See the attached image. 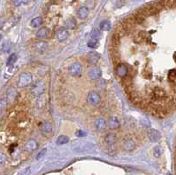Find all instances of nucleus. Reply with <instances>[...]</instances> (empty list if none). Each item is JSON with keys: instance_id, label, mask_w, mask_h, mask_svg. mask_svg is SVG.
I'll use <instances>...</instances> for the list:
<instances>
[{"instance_id": "4c0bfd02", "label": "nucleus", "mask_w": 176, "mask_h": 175, "mask_svg": "<svg viewBox=\"0 0 176 175\" xmlns=\"http://www.w3.org/2000/svg\"><path fill=\"white\" fill-rule=\"evenodd\" d=\"M46 152H47V149H43L41 152H39V154L37 155V159H41L42 157H44V155L46 154Z\"/></svg>"}, {"instance_id": "f704fd0d", "label": "nucleus", "mask_w": 176, "mask_h": 175, "mask_svg": "<svg viewBox=\"0 0 176 175\" xmlns=\"http://www.w3.org/2000/svg\"><path fill=\"white\" fill-rule=\"evenodd\" d=\"M87 46L90 48H97L99 47V41L96 39H91L87 43Z\"/></svg>"}, {"instance_id": "37998d69", "label": "nucleus", "mask_w": 176, "mask_h": 175, "mask_svg": "<svg viewBox=\"0 0 176 175\" xmlns=\"http://www.w3.org/2000/svg\"><path fill=\"white\" fill-rule=\"evenodd\" d=\"M25 1H26V0H25ZM25 1H24V2H25Z\"/></svg>"}, {"instance_id": "20e7f679", "label": "nucleus", "mask_w": 176, "mask_h": 175, "mask_svg": "<svg viewBox=\"0 0 176 175\" xmlns=\"http://www.w3.org/2000/svg\"><path fill=\"white\" fill-rule=\"evenodd\" d=\"M139 11L145 17H150V16H153V15H156L158 14L159 11H158L152 4H149V5H146V6L141 7L140 9H138Z\"/></svg>"}, {"instance_id": "f03ea898", "label": "nucleus", "mask_w": 176, "mask_h": 175, "mask_svg": "<svg viewBox=\"0 0 176 175\" xmlns=\"http://www.w3.org/2000/svg\"><path fill=\"white\" fill-rule=\"evenodd\" d=\"M166 99V93L163 88L156 86L152 90V101H161Z\"/></svg>"}, {"instance_id": "aec40b11", "label": "nucleus", "mask_w": 176, "mask_h": 175, "mask_svg": "<svg viewBox=\"0 0 176 175\" xmlns=\"http://www.w3.org/2000/svg\"><path fill=\"white\" fill-rule=\"evenodd\" d=\"M35 48L39 52H44L48 48V43L43 41H37L35 43Z\"/></svg>"}, {"instance_id": "f8f14e48", "label": "nucleus", "mask_w": 176, "mask_h": 175, "mask_svg": "<svg viewBox=\"0 0 176 175\" xmlns=\"http://www.w3.org/2000/svg\"><path fill=\"white\" fill-rule=\"evenodd\" d=\"M88 77L92 80H96L101 77V71L99 67H92L88 71Z\"/></svg>"}, {"instance_id": "e433bc0d", "label": "nucleus", "mask_w": 176, "mask_h": 175, "mask_svg": "<svg viewBox=\"0 0 176 175\" xmlns=\"http://www.w3.org/2000/svg\"><path fill=\"white\" fill-rule=\"evenodd\" d=\"M76 136L79 137H84L86 136V132L83 131V130H78V131H76Z\"/></svg>"}, {"instance_id": "c9c22d12", "label": "nucleus", "mask_w": 176, "mask_h": 175, "mask_svg": "<svg viewBox=\"0 0 176 175\" xmlns=\"http://www.w3.org/2000/svg\"><path fill=\"white\" fill-rule=\"evenodd\" d=\"M161 148L160 147H158V146H157V147H155L154 148V150H153V154H154V156L156 157H160V155H161Z\"/></svg>"}, {"instance_id": "473e14b6", "label": "nucleus", "mask_w": 176, "mask_h": 175, "mask_svg": "<svg viewBox=\"0 0 176 175\" xmlns=\"http://www.w3.org/2000/svg\"><path fill=\"white\" fill-rule=\"evenodd\" d=\"M17 61V55L16 54H12L8 58H7V61H6V65L7 66H11V65H13Z\"/></svg>"}, {"instance_id": "2eb2a0df", "label": "nucleus", "mask_w": 176, "mask_h": 175, "mask_svg": "<svg viewBox=\"0 0 176 175\" xmlns=\"http://www.w3.org/2000/svg\"><path fill=\"white\" fill-rule=\"evenodd\" d=\"M94 127L99 131H104L107 128V121L104 118H97L94 121Z\"/></svg>"}, {"instance_id": "6e6552de", "label": "nucleus", "mask_w": 176, "mask_h": 175, "mask_svg": "<svg viewBox=\"0 0 176 175\" xmlns=\"http://www.w3.org/2000/svg\"><path fill=\"white\" fill-rule=\"evenodd\" d=\"M116 75L120 78V79H125L127 76H129V68L126 64H124V63H120V64H118L116 68Z\"/></svg>"}, {"instance_id": "9b49d317", "label": "nucleus", "mask_w": 176, "mask_h": 175, "mask_svg": "<svg viewBox=\"0 0 176 175\" xmlns=\"http://www.w3.org/2000/svg\"><path fill=\"white\" fill-rule=\"evenodd\" d=\"M147 136L152 143L158 142L159 139L161 138V135H160L159 131H158L157 129H153V128H150L147 131Z\"/></svg>"}, {"instance_id": "b1692460", "label": "nucleus", "mask_w": 176, "mask_h": 175, "mask_svg": "<svg viewBox=\"0 0 176 175\" xmlns=\"http://www.w3.org/2000/svg\"><path fill=\"white\" fill-rule=\"evenodd\" d=\"M120 42H121V37L119 36L117 34H114L112 38H111V47L118 48V46L120 45Z\"/></svg>"}, {"instance_id": "ddd939ff", "label": "nucleus", "mask_w": 176, "mask_h": 175, "mask_svg": "<svg viewBox=\"0 0 176 175\" xmlns=\"http://www.w3.org/2000/svg\"><path fill=\"white\" fill-rule=\"evenodd\" d=\"M37 148H38V144L35 139H29L24 144V150L28 152L35 151Z\"/></svg>"}, {"instance_id": "f257e3e1", "label": "nucleus", "mask_w": 176, "mask_h": 175, "mask_svg": "<svg viewBox=\"0 0 176 175\" xmlns=\"http://www.w3.org/2000/svg\"><path fill=\"white\" fill-rule=\"evenodd\" d=\"M72 148L77 151H91L94 149L93 144L89 142H83V141H77L72 144Z\"/></svg>"}, {"instance_id": "7c9ffc66", "label": "nucleus", "mask_w": 176, "mask_h": 175, "mask_svg": "<svg viewBox=\"0 0 176 175\" xmlns=\"http://www.w3.org/2000/svg\"><path fill=\"white\" fill-rule=\"evenodd\" d=\"M69 141H70V138H69L67 136L62 135V136H60L57 138V140H56V144L57 145L65 144L67 143H69Z\"/></svg>"}, {"instance_id": "a19ab883", "label": "nucleus", "mask_w": 176, "mask_h": 175, "mask_svg": "<svg viewBox=\"0 0 176 175\" xmlns=\"http://www.w3.org/2000/svg\"><path fill=\"white\" fill-rule=\"evenodd\" d=\"M174 61L176 63V52L174 54Z\"/></svg>"}, {"instance_id": "5701e85b", "label": "nucleus", "mask_w": 176, "mask_h": 175, "mask_svg": "<svg viewBox=\"0 0 176 175\" xmlns=\"http://www.w3.org/2000/svg\"><path fill=\"white\" fill-rule=\"evenodd\" d=\"M77 26V21L74 18H70L64 22V27L66 29H75Z\"/></svg>"}, {"instance_id": "c85d7f7f", "label": "nucleus", "mask_w": 176, "mask_h": 175, "mask_svg": "<svg viewBox=\"0 0 176 175\" xmlns=\"http://www.w3.org/2000/svg\"><path fill=\"white\" fill-rule=\"evenodd\" d=\"M48 35H49V29L47 27H42L36 33V35L39 38H46L48 37Z\"/></svg>"}, {"instance_id": "72a5a7b5", "label": "nucleus", "mask_w": 176, "mask_h": 175, "mask_svg": "<svg viewBox=\"0 0 176 175\" xmlns=\"http://www.w3.org/2000/svg\"><path fill=\"white\" fill-rule=\"evenodd\" d=\"M101 35V32H100V29H98V28H94L92 29L91 32V37L92 39H96L98 40L100 37Z\"/></svg>"}, {"instance_id": "423d86ee", "label": "nucleus", "mask_w": 176, "mask_h": 175, "mask_svg": "<svg viewBox=\"0 0 176 175\" xmlns=\"http://www.w3.org/2000/svg\"><path fill=\"white\" fill-rule=\"evenodd\" d=\"M121 147L124 151H132L137 148V144L131 137H125L121 142Z\"/></svg>"}, {"instance_id": "a878e982", "label": "nucleus", "mask_w": 176, "mask_h": 175, "mask_svg": "<svg viewBox=\"0 0 176 175\" xmlns=\"http://www.w3.org/2000/svg\"><path fill=\"white\" fill-rule=\"evenodd\" d=\"M47 103H48L47 96H46L45 94H43V95H41V96H40L39 100H37V106H38V108H42L46 107Z\"/></svg>"}, {"instance_id": "7ed1b4c3", "label": "nucleus", "mask_w": 176, "mask_h": 175, "mask_svg": "<svg viewBox=\"0 0 176 175\" xmlns=\"http://www.w3.org/2000/svg\"><path fill=\"white\" fill-rule=\"evenodd\" d=\"M33 81V76L30 72H24L20 74L18 80V87H26L31 85Z\"/></svg>"}, {"instance_id": "c756f323", "label": "nucleus", "mask_w": 176, "mask_h": 175, "mask_svg": "<svg viewBox=\"0 0 176 175\" xmlns=\"http://www.w3.org/2000/svg\"><path fill=\"white\" fill-rule=\"evenodd\" d=\"M100 29L102 31H109L111 29V24L108 20H102L100 23Z\"/></svg>"}, {"instance_id": "412c9836", "label": "nucleus", "mask_w": 176, "mask_h": 175, "mask_svg": "<svg viewBox=\"0 0 176 175\" xmlns=\"http://www.w3.org/2000/svg\"><path fill=\"white\" fill-rule=\"evenodd\" d=\"M41 130L44 134H50V133L52 132V130H53V125L49 121H44L43 124H42Z\"/></svg>"}, {"instance_id": "bb28decb", "label": "nucleus", "mask_w": 176, "mask_h": 175, "mask_svg": "<svg viewBox=\"0 0 176 175\" xmlns=\"http://www.w3.org/2000/svg\"><path fill=\"white\" fill-rule=\"evenodd\" d=\"M42 24H43V18H42V17H36V18H33L30 22L31 26L34 27V28L39 27Z\"/></svg>"}, {"instance_id": "2f4dec72", "label": "nucleus", "mask_w": 176, "mask_h": 175, "mask_svg": "<svg viewBox=\"0 0 176 175\" xmlns=\"http://www.w3.org/2000/svg\"><path fill=\"white\" fill-rule=\"evenodd\" d=\"M168 80L171 83H174L176 81V69H172L169 71L168 75H167Z\"/></svg>"}, {"instance_id": "393cba45", "label": "nucleus", "mask_w": 176, "mask_h": 175, "mask_svg": "<svg viewBox=\"0 0 176 175\" xmlns=\"http://www.w3.org/2000/svg\"><path fill=\"white\" fill-rule=\"evenodd\" d=\"M115 34H117V35L121 38V37L124 36L125 35H127L128 33L126 32V30H125V28L123 27V26L121 25V23H120V24H118L116 26V32H115Z\"/></svg>"}, {"instance_id": "4be33fe9", "label": "nucleus", "mask_w": 176, "mask_h": 175, "mask_svg": "<svg viewBox=\"0 0 176 175\" xmlns=\"http://www.w3.org/2000/svg\"><path fill=\"white\" fill-rule=\"evenodd\" d=\"M148 35H147V33H146L145 31H141L138 33V35H137V36L135 38V43H143V42H145L146 41L147 42V38H148Z\"/></svg>"}, {"instance_id": "ea45409f", "label": "nucleus", "mask_w": 176, "mask_h": 175, "mask_svg": "<svg viewBox=\"0 0 176 175\" xmlns=\"http://www.w3.org/2000/svg\"><path fill=\"white\" fill-rule=\"evenodd\" d=\"M15 146H16V144H14V145L12 144L11 146H10V148H9V149H10V150H9V152H10V153H12V151L14 150V147H15Z\"/></svg>"}, {"instance_id": "58836bf2", "label": "nucleus", "mask_w": 176, "mask_h": 175, "mask_svg": "<svg viewBox=\"0 0 176 175\" xmlns=\"http://www.w3.org/2000/svg\"><path fill=\"white\" fill-rule=\"evenodd\" d=\"M25 0H12V3L15 6H19Z\"/></svg>"}, {"instance_id": "a211bd4d", "label": "nucleus", "mask_w": 176, "mask_h": 175, "mask_svg": "<svg viewBox=\"0 0 176 175\" xmlns=\"http://www.w3.org/2000/svg\"><path fill=\"white\" fill-rule=\"evenodd\" d=\"M108 127L110 129H117L120 127V121L116 116H112L108 120Z\"/></svg>"}, {"instance_id": "dca6fc26", "label": "nucleus", "mask_w": 176, "mask_h": 175, "mask_svg": "<svg viewBox=\"0 0 176 175\" xmlns=\"http://www.w3.org/2000/svg\"><path fill=\"white\" fill-rule=\"evenodd\" d=\"M100 59V55L95 51H92L87 55V60L91 64H96Z\"/></svg>"}, {"instance_id": "6ab92c4d", "label": "nucleus", "mask_w": 176, "mask_h": 175, "mask_svg": "<svg viewBox=\"0 0 176 175\" xmlns=\"http://www.w3.org/2000/svg\"><path fill=\"white\" fill-rule=\"evenodd\" d=\"M104 141L108 145H114L117 141V136H116V134H114V133H108L105 136Z\"/></svg>"}, {"instance_id": "9d476101", "label": "nucleus", "mask_w": 176, "mask_h": 175, "mask_svg": "<svg viewBox=\"0 0 176 175\" xmlns=\"http://www.w3.org/2000/svg\"><path fill=\"white\" fill-rule=\"evenodd\" d=\"M109 55L111 60H112L113 63H114L115 65L117 66L118 64H120V53H119L117 48H113V47H112V48H110Z\"/></svg>"}, {"instance_id": "0eeeda50", "label": "nucleus", "mask_w": 176, "mask_h": 175, "mask_svg": "<svg viewBox=\"0 0 176 175\" xmlns=\"http://www.w3.org/2000/svg\"><path fill=\"white\" fill-rule=\"evenodd\" d=\"M68 71L72 77L78 78V77H80V75L82 74V66L79 63H74L69 67Z\"/></svg>"}, {"instance_id": "f3484780", "label": "nucleus", "mask_w": 176, "mask_h": 175, "mask_svg": "<svg viewBox=\"0 0 176 175\" xmlns=\"http://www.w3.org/2000/svg\"><path fill=\"white\" fill-rule=\"evenodd\" d=\"M88 15H89V10L85 6H81L77 12V16L80 19H85L88 17Z\"/></svg>"}, {"instance_id": "39448f33", "label": "nucleus", "mask_w": 176, "mask_h": 175, "mask_svg": "<svg viewBox=\"0 0 176 175\" xmlns=\"http://www.w3.org/2000/svg\"><path fill=\"white\" fill-rule=\"evenodd\" d=\"M87 102L89 105H91L92 107H98L100 103H101V98L100 95L95 92H90L87 95Z\"/></svg>"}, {"instance_id": "cd10ccee", "label": "nucleus", "mask_w": 176, "mask_h": 175, "mask_svg": "<svg viewBox=\"0 0 176 175\" xmlns=\"http://www.w3.org/2000/svg\"><path fill=\"white\" fill-rule=\"evenodd\" d=\"M142 75H143V77L145 78V79H151L152 77V69H151V67L147 66L146 65L145 68L143 70V72H142Z\"/></svg>"}, {"instance_id": "1a4fd4ad", "label": "nucleus", "mask_w": 176, "mask_h": 175, "mask_svg": "<svg viewBox=\"0 0 176 175\" xmlns=\"http://www.w3.org/2000/svg\"><path fill=\"white\" fill-rule=\"evenodd\" d=\"M44 92H45V85L43 81L37 82L32 89V93L35 96H41V95L44 94Z\"/></svg>"}, {"instance_id": "4468645a", "label": "nucleus", "mask_w": 176, "mask_h": 175, "mask_svg": "<svg viewBox=\"0 0 176 175\" xmlns=\"http://www.w3.org/2000/svg\"><path fill=\"white\" fill-rule=\"evenodd\" d=\"M69 37V32L65 27H61L56 31V38L59 42H63L68 39Z\"/></svg>"}, {"instance_id": "79ce46f5", "label": "nucleus", "mask_w": 176, "mask_h": 175, "mask_svg": "<svg viewBox=\"0 0 176 175\" xmlns=\"http://www.w3.org/2000/svg\"><path fill=\"white\" fill-rule=\"evenodd\" d=\"M54 1H55V0H54Z\"/></svg>"}]
</instances>
